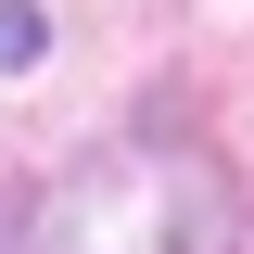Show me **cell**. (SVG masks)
<instances>
[{
  "label": "cell",
  "instance_id": "7a4b0ae2",
  "mask_svg": "<svg viewBox=\"0 0 254 254\" xmlns=\"http://www.w3.org/2000/svg\"><path fill=\"white\" fill-rule=\"evenodd\" d=\"M0 64H38V0H0Z\"/></svg>",
  "mask_w": 254,
  "mask_h": 254
},
{
  "label": "cell",
  "instance_id": "3957f363",
  "mask_svg": "<svg viewBox=\"0 0 254 254\" xmlns=\"http://www.w3.org/2000/svg\"><path fill=\"white\" fill-rule=\"evenodd\" d=\"M13 229H26V216H13V203H0V254H13Z\"/></svg>",
  "mask_w": 254,
  "mask_h": 254
},
{
  "label": "cell",
  "instance_id": "6da1fadb",
  "mask_svg": "<svg viewBox=\"0 0 254 254\" xmlns=\"http://www.w3.org/2000/svg\"><path fill=\"white\" fill-rule=\"evenodd\" d=\"M38 254H229V190H216L203 153L127 140V153L76 165L51 190V242Z\"/></svg>",
  "mask_w": 254,
  "mask_h": 254
}]
</instances>
